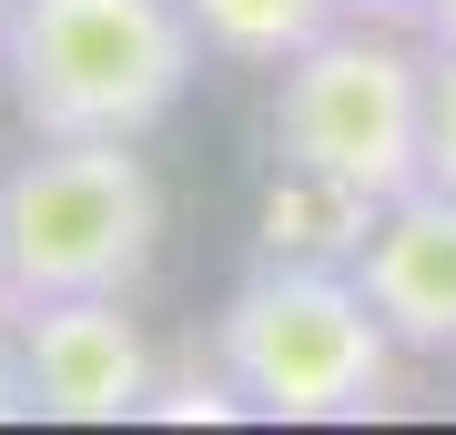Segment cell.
<instances>
[{
    "mask_svg": "<svg viewBox=\"0 0 456 435\" xmlns=\"http://www.w3.org/2000/svg\"><path fill=\"white\" fill-rule=\"evenodd\" d=\"M213 365L254 425H375L406 405V344L365 304L355 263L264 254L213 314Z\"/></svg>",
    "mask_w": 456,
    "mask_h": 435,
    "instance_id": "cell-1",
    "label": "cell"
},
{
    "mask_svg": "<svg viewBox=\"0 0 456 435\" xmlns=\"http://www.w3.org/2000/svg\"><path fill=\"white\" fill-rule=\"evenodd\" d=\"M203 61L183 0H20L0 92L31 142H152Z\"/></svg>",
    "mask_w": 456,
    "mask_h": 435,
    "instance_id": "cell-2",
    "label": "cell"
},
{
    "mask_svg": "<svg viewBox=\"0 0 456 435\" xmlns=\"http://www.w3.org/2000/svg\"><path fill=\"white\" fill-rule=\"evenodd\" d=\"M274 173L335 182L355 203H395L426 182V31L386 20H335L274 71L264 112Z\"/></svg>",
    "mask_w": 456,
    "mask_h": 435,
    "instance_id": "cell-3",
    "label": "cell"
},
{
    "mask_svg": "<svg viewBox=\"0 0 456 435\" xmlns=\"http://www.w3.org/2000/svg\"><path fill=\"white\" fill-rule=\"evenodd\" d=\"M163 173L142 142H31L0 173L11 314L51 294H142L163 263Z\"/></svg>",
    "mask_w": 456,
    "mask_h": 435,
    "instance_id": "cell-4",
    "label": "cell"
},
{
    "mask_svg": "<svg viewBox=\"0 0 456 435\" xmlns=\"http://www.w3.org/2000/svg\"><path fill=\"white\" fill-rule=\"evenodd\" d=\"M20 355H31L41 425H152L163 355H152L132 294H51L20 304Z\"/></svg>",
    "mask_w": 456,
    "mask_h": 435,
    "instance_id": "cell-5",
    "label": "cell"
},
{
    "mask_svg": "<svg viewBox=\"0 0 456 435\" xmlns=\"http://www.w3.org/2000/svg\"><path fill=\"white\" fill-rule=\"evenodd\" d=\"M355 284L416 365H456V193L416 182V193L375 203L355 243Z\"/></svg>",
    "mask_w": 456,
    "mask_h": 435,
    "instance_id": "cell-6",
    "label": "cell"
},
{
    "mask_svg": "<svg viewBox=\"0 0 456 435\" xmlns=\"http://www.w3.org/2000/svg\"><path fill=\"white\" fill-rule=\"evenodd\" d=\"M193 11V31L213 61H233V71H284L305 41H325L335 31V0H183Z\"/></svg>",
    "mask_w": 456,
    "mask_h": 435,
    "instance_id": "cell-7",
    "label": "cell"
},
{
    "mask_svg": "<svg viewBox=\"0 0 456 435\" xmlns=\"http://www.w3.org/2000/svg\"><path fill=\"white\" fill-rule=\"evenodd\" d=\"M365 223H375V203L335 193V182H305V173H274V193H264V254H325V263H355Z\"/></svg>",
    "mask_w": 456,
    "mask_h": 435,
    "instance_id": "cell-8",
    "label": "cell"
},
{
    "mask_svg": "<svg viewBox=\"0 0 456 435\" xmlns=\"http://www.w3.org/2000/svg\"><path fill=\"white\" fill-rule=\"evenodd\" d=\"M426 182L456 193V41H426Z\"/></svg>",
    "mask_w": 456,
    "mask_h": 435,
    "instance_id": "cell-9",
    "label": "cell"
},
{
    "mask_svg": "<svg viewBox=\"0 0 456 435\" xmlns=\"http://www.w3.org/2000/svg\"><path fill=\"white\" fill-rule=\"evenodd\" d=\"M0 425H41V395H31V355H20V324L0 314Z\"/></svg>",
    "mask_w": 456,
    "mask_h": 435,
    "instance_id": "cell-10",
    "label": "cell"
},
{
    "mask_svg": "<svg viewBox=\"0 0 456 435\" xmlns=\"http://www.w3.org/2000/svg\"><path fill=\"white\" fill-rule=\"evenodd\" d=\"M345 20H386V31H426V0H335Z\"/></svg>",
    "mask_w": 456,
    "mask_h": 435,
    "instance_id": "cell-11",
    "label": "cell"
},
{
    "mask_svg": "<svg viewBox=\"0 0 456 435\" xmlns=\"http://www.w3.org/2000/svg\"><path fill=\"white\" fill-rule=\"evenodd\" d=\"M426 41H456V0H426Z\"/></svg>",
    "mask_w": 456,
    "mask_h": 435,
    "instance_id": "cell-12",
    "label": "cell"
},
{
    "mask_svg": "<svg viewBox=\"0 0 456 435\" xmlns=\"http://www.w3.org/2000/svg\"><path fill=\"white\" fill-rule=\"evenodd\" d=\"M11 11H20V0H0V51H11Z\"/></svg>",
    "mask_w": 456,
    "mask_h": 435,
    "instance_id": "cell-13",
    "label": "cell"
},
{
    "mask_svg": "<svg viewBox=\"0 0 456 435\" xmlns=\"http://www.w3.org/2000/svg\"><path fill=\"white\" fill-rule=\"evenodd\" d=\"M0 314H11V274H0Z\"/></svg>",
    "mask_w": 456,
    "mask_h": 435,
    "instance_id": "cell-14",
    "label": "cell"
}]
</instances>
